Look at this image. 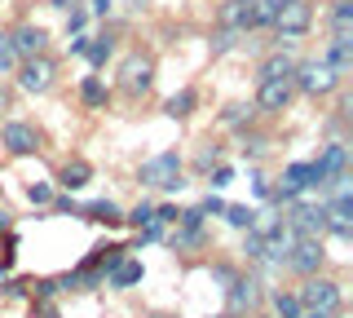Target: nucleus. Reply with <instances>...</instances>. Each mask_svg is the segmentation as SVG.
<instances>
[{"label": "nucleus", "mask_w": 353, "mask_h": 318, "mask_svg": "<svg viewBox=\"0 0 353 318\" xmlns=\"http://www.w3.org/2000/svg\"><path fill=\"white\" fill-rule=\"evenodd\" d=\"M181 172H185L181 155H176V150H159V155H150L137 168V181L150 186V190H176V186H181Z\"/></svg>", "instance_id": "1"}, {"label": "nucleus", "mask_w": 353, "mask_h": 318, "mask_svg": "<svg viewBox=\"0 0 353 318\" xmlns=\"http://www.w3.org/2000/svg\"><path fill=\"white\" fill-rule=\"evenodd\" d=\"M292 84H296L301 93H309V97H327V93H336L345 80H340V75L331 71L323 58H309V62H296V71H292Z\"/></svg>", "instance_id": "2"}, {"label": "nucleus", "mask_w": 353, "mask_h": 318, "mask_svg": "<svg viewBox=\"0 0 353 318\" xmlns=\"http://www.w3.org/2000/svg\"><path fill=\"white\" fill-rule=\"evenodd\" d=\"M296 296H301V305H309V310H327V314L345 310V292H340V283L336 279H323V274H309Z\"/></svg>", "instance_id": "3"}, {"label": "nucleus", "mask_w": 353, "mask_h": 318, "mask_svg": "<svg viewBox=\"0 0 353 318\" xmlns=\"http://www.w3.org/2000/svg\"><path fill=\"white\" fill-rule=\"evenodd\" d=\"M314 27V5L309 0H283L279 14H274V36L279 40H301Z\"/></svg>", "instance_id": "4"}, {"label": "nucleus", "mask_w": 353, "mask_h": 318, "mask_svg": "<svg viewBox=\"0 0 353 318\" xmlns=\"http://www.w3.org/2000/svg\"><path fill=\"white\" fill-rule=\"evenodd\" d=\"M53 75H58V62H53L49 53H36V58H22L18 62L22 93H49L53 89Z\"/></svg>", "instance_id": "5"}, {"label": "nucleus", "mask_w": 353, "mask_h": 318, "mask_svg": "<svg viewBox=\"0 0 353 318\" xmlns=\"http://www.w3.org/2000/svg\"><path fill=\"white\" fill-rule=\"evenodd\" d=\"M154 84V62L146 58V53H128L124 67H119V89H124L128 97H146Z\"/></svg>", "instance_id": "6"}, {"label": "nucleus", "mask_w": 353, "mask_h": 318, "mask_svg": "<svg viewBox=\"0 0 353 318\" xmlns=\"http://www.w3.org/2000/svg\"><path fill=\"white\" fill-rule=\"evenodd\" d=\"M287 208H292V212H287L283 221L292 226L301 239H323V235H327V208H323V203H296V199H292Z\"/></svg>", "instance_id": "7"}, {"label": "nucleus", "mask_w": 353, "mask_h": 318, "mask_svg": "<svg viewBox=\"0 0 353 318\" xmlns=\"http://www.w3.org/2000/svg\"><path fill=\"white\" fill-rule=\"evenodd\" d=\"M292 97H296V84L292 80H256V111L265 115H283L287 106H292Z\"/></svg>", "instance_id": "8"}, {"label": "nucleus", "mask_w": 353, "mask_h": 318, "mask_svg": "<svg viewBox=\"0 0 353 318\" xmlns=\"http://www.w3.org/2000/svg\"><path fill=\"white\" fill-rule=\"evenodd\" d=\"M0 146H5L9 155H36L40 150V128L27 124V119H9V124L0 128Z\"/></svg>", "instance_id": "9"}, {"label": "nucleus", "mask_w": 353, "mask_h": 318, "mask_svg": "<svg viewBox=\"0 0 353 318\" xmlns=\"http://www.w3.org/2000/svg\"><path fill=\"white\" fill-rule=\"evenodd\" d=\"M323 62L340 75V80H345V75L353 71V27L331 31V40H327V49H323Z\"/></svg>", "instance_id": "10"}, {"label": "nucleus", "mask_w": 353, "mask_h": 318, "mask_svg": "<svg viewBox=\"0 0 353 318\" xmlns=\"http://www.w3.org/2000/svg\"><path fill=\"white\" fill-rule=\"evenodd\" d=\"M323 257H327V252H323V239H296V244H292V257H287V270H296V274H305V279H309V274L323 270Z\"/></svg>", "instance_id": "11"}, {"label": "nucleus", "mask_w": 353, "mask_h": 318, "mask_svg": "<svg viewBox=\"0 0 353 318\" xmlns=\"http://www.w3.org/2000/svg\"><path fill=\"white\" fill-rule=\"evenodd\" d=\"M9 45H14L18 62H22V58H36V53H44V45H49V31L36 27V23H22V27L9 31Z\"/></svg>", "instance_id": "12"}, {"label": "nucleus", "mask_w": 353, "mask_h": 318, "mask_svg": "<svg viewBox=\"0 0 353 318\" xmlns=\"http://www.w3.org/2000/svg\"><path fill=\"white\" fill-rule=\"evenodd\" d=\"M323 208H327V230L336 239H349L353 235V199L349 195H331Z\"/></svg>", "instance_id": "13"}, {"label": "nucleus", "mask_w": 353, "mask_h": 318, "mask_svg": "<svg viewBox=\"0 0 353 318\" xmlns=\"http://www.w3.org/2000/svg\"><path fill=\"white\" fill-rule=\"evenodd\" d=\"M230 318H239V314H248V310H256V301H261V283L256 279H230Z\"/></svg>", "instance_id": "14"}, {"label": "nucleus", "mask_w": 353, "mask_h": 318, "mask_svg": "<svg viewBox=\"0 0 353 318\" xmlns=\"http://www.w3.org/2000/svg\"><path fill=\"white\" fill-rule=\"evenodd\" d=\"M216 23H221V27H230V31H243V36H248V31H252V5H248V0H221Z\"/></svg>", "instance_id": "15"}, {"label": "nucleus", "mask_w": 353, "mask_h": 318, "mask_svg": "<svg viewBox=\"0 0 353 318\" xmlns=\"http://www.w3.org/2000/svg\"><path fill=\"white\" fill-rule=\"evenodd\" d=\"M314 168L323 172V177H336V172H345V168H349V146H345L340 137H336V141H327V146L318 150Z\"/></svg>", "instance_id": "16"}, {"label": "nucleus", "mask_w": 353, "mask_h": 318, "mask_svg": "<svg viewBox=\"0 0 353 318\" xmlns=\"http://www.w3.org/2000/svg\"><path fill=\"white\" fill-rule=\"evenodd\" d=\"M110 53H115V31H110V27L84 40V58H88V67H93V71H102V67H106Z\"/></svg>", "instance_id": "17"}, {"label": "nucleus", "mask_w": 353, "mask_h": 318, "mask_svg": "<svg viewBox=\"0 0 353 318\" xmlns=\"http://www.w3.org/2000/svg\"><path fill=\"white\" fill-rule=\"evenodd\" d=\"M292 71H296V58H292V53H283V49H274V53H265V58H261L256 80H292Z\"/></svg>", "instance_id": "18"}, {"label": "nucleus", "mask_w": 353, "mask_h": 318, "mask_svg": "<svg viewBox=\"0 0 353 318\" xmlns=\"http://www.w3.org/2000/svg\"><path fill=\"white\" fill-rule=\"evenodd\" d=\"M80 102L88 106V111H106L110 106V89H106L102 75H84L80 80Z\"/></svg>", "instance_id": "19"}, {"label": "nucleus", "mask_w": 353, "mask_h": 318, "mask_svg": "<svg viewBox=\"0 0 353 318\" xmlns=\"http://www.w3.org/2000/svg\"><path fill=\"white\" fill-rule=\"evenodd\" d=\"M106 283H110V288H132V283H141V261L119 257L115 266L106 270Z\"/></svg>", "instance_id": "20"}, {"label": "nucleus", "mask_w": 353, "mask_h": 318, "mask_svg": "<svg viewBox=\"0 0 353 318\" xmlns=\"http://www.w3.org/2000/svg\"><path fill=\"white\" fill-rule=\"evenodd\" d=\"M93 181V168H88L84 159H66L62 168H58V186L62 190H80V186Z\"/></svg>", "instance_id": "21"}, {"label": "nucleus", "mask_w": 353, "mask_h": 318, "mask_svg": "<svg viewBox=\"0 0 353 318\" xmlns=\"http://www.w3.org/2000/svg\"><path fill=\"white\" fill-rule=\"evenodd\" d=\"M80 212L88 221H102V226H124V212H119V203H110V199H93V203H84Z\"/></svg>", "instance_id": "22"}, {"label": "nucleus", "mask_w": 353, "mask_h": 318, "mask_svg": "<svg viewBox=\"0 0 353 318\" xmlns=\"http://www.w3.org/2000/svg\"><path fill=\"white\" fill-rule=\"evenodd\" d=\"M287 221H283V208H261V212H252V235H256V239H270L274 235V230H283Z\"/></svg>", "instance_id": "23"}, {"label": "nucleus", "mask_w": 353, "mask_h": 318, "mask_svg": "<svg viewBox=\"0 0 353 318\" xmlns=\"http://www.w3.org/2000/svg\"><path fill=\"white\" fill-rule=\"evenodd\" d=\"M194 106H199V93L194 89H176L168 97V106H163V115H168V119H190Z\"/></svg>", "instance_id": "24"}, {"label": "nucleus", "mask_w": 353, "mask_h": 318, "mask_svg": "<svg viewBox=\"0 0 353 318\" xmlns=\"http://www.w3.org/2000/svg\"><path fill=\"white\" fill-rule=\"evenodd\" d=\"M172 248L181 252V248H199L203 244V226H185V221H172Z\"/></svg>", "instance_id": "25"}, {"label": "nucleus", "mask_w": 353, "mask_h": 318, "mask_svg": "<svg viewBox=\"0 0 353 318\" xmlns=\"http://www.w3.org/2000/svg\"><path fill=\"white\" fill-rule=\"evenodd\" d=\"M327 23H331V31H345V27H353V0H331Z\"/></svg>", "instance_id": "26"}, {"label": "nucleus", "mask_w": 353, "mask_h": 318, "mask_svg": "<svg viewBox=\"0 0 353 318\" xmlns=\"http://www.w3.org/2000/svg\"><path fill=\"white\" fill-rule=\"evenodd\" d=\"M252 115H256V106H252V102H230L225 111H221V119H225L230 128H239V124H252Z\"/></svg>", "instance_id": "27"}, {"label": "nucleus", "mask_w": 353, "mask_h": 318, "mask_svg": "<svg viewBox=\"0 0 353 318\" xmlns=\"http://www.w3.org/2000/svg\"><path fill=\"white\" fill-rule=\"evenodd\" d=\"M252 212H256V208H248V203H225V208H221V217H225L234 230H248L252 226Z\"/></svg>", "instance_id": "28"}, {"label": "nucleus", "mask_w": 353, "mask_h": 318, "mask_svg": "<svg viewBox=\"0 0 353 318\" xmlns=\"http://www.w3.org/2000/svg\"><path fill=\"white\" fill-rule=\"evenodd\" d=\"M274 310H279V318H296L301 314V296L296 292H274Z\"/></svg>", "instance_id": "29"}, {"label": "nucleus", "mask_w": 353, "mask_h": 318, "mask_svg": "<svg viewBox=\"0 0 353 318\" xmlns=\"http://www.w3.org/2000/svg\"><path fill=\"white\" fill-rule=\"evenodd\" d=\"M88 23V9L84 5H75V9H66V36H80Z\"/></svg>", "instance_id": "30"}, {"label": "nucleus", "mask_w": 353, "mask_h": 318, "mask_svg": "<svg viewBox=\"0 0 353 318\" xmlns=\"http://www.w3.org/2000/svg\"><path fill=\"white\" fill-rule=\"evenodd\" d=\"M243 36V31H230V27H221L216 31V36H212V53H230V49H234V40Z\"/></svg>", "instance_id": "31"}, {"label": "nucleus", "mask_w": 353, "mask_h": 318, "mask_svg": "<svg viewBox=\"0 0 353 318\" xmlns=\"http://www.w3.org/2000/svg\"><path fill=\"white\" fill-rule=\"evenodd\" d=\"M9 67H18V53L9 45V31H0V71H9Z\"/></svg>", "instance_id": "32"}, {"label": "nucleus", "mask_w": 353, "mask_h": 318, "mask_svg": "<svg viewBox=\"0 0 353 318\" xmlns=\"http://www.w3.org/2000/svg\"><path fill=\"white\" fill-rule=\"evenodd\" d=\"M27 199H31V203H53V190H49L44 181H31V186H27Z\"/></svg>", "instance_id": "33"}, {"label": "nucleus", "mask_w": 353, "mask_h": 318, "mask_svg": "<svg viewBox=\"0 0 353 318\" xmlns=\"http://www.w3.org/2000/svg\"><path fill=\"white\" fill-rule=\"evenodd\" d=\"M150 217H154V203H137V208H132V212L124 217V221H132V226H146Z\"/></svg>", "instance_id": "34"}, {"label": "nucleus", "mask_w": 353, "mask_h": 318, "mask_svg": "<svg viewBox=\"0 0 353 318\" xmlns=\"http://www.w3.org/2000/svg\"><path fill=\"white\" fill-rule=\"evenodd\" d=\"M110 9H115V0H88V14H97V18H106Z\"/></svg>", "instance_id": "35"}, {"label": "nucleus", "mask_w": 353, "mask_h": 318, "mask_svg": "<svg viewBox=\"0 0 353 318\" xmlns=\"http://www.w3.org/2000/svg\"><path fill=\"white\" fill-rule=\"evenodd\" d=\"M243 252H248V257H261V239L252 235V230H248V239H243Z\"/></svg>", "instance_id": "36"}, {"label": "nucleus", "mask_w": 353, "mask_h": 318, "mask_svg": "<svg viewBox=\"0 0 353 318\" xmlns=\"http://www.w3.org/2000/svg\"><path fill=\"white\" fill-rule=\"evenodd\" d=\"M53 208H58V212H80V208H75V199H71V195H62V199H53Z\"/></svg>", "instance_id": "37"}, {"label": "nucleus", "mask_w": 353, "mask_h": 318, "mask_svg": "<svg viewBox=\"0 0 353 318\" xmlns=\"http://www.w3.org/2000/svg\"><path fill=\"white\" fill-rule=\"evenodd\" d=\"M199 208H203V212H212V217H221V208H225V203H221V199H216V195H208V199H203V203H199Z\"/></svg>", "instance_id": "38"}, {"label": "nucleus", "mask_w": 353, "mask_h": 318, "mask_svg": "<svg viewBox=\"0 0 353 318\" xmlns=\"http://www.w3.org/2000/svg\"><path fill=\"white\" fill-rule=\"evenodd\" d=\"M296 318H340V314H327V310H309V305H301V314Z\"/></svg>", "instance_id": "39"}, {"label": "nucleus", "mask_w": 353, "mask_h": 318, "mask_svg": "<svg viewBox=\"0 0 353 318\" xmlns=\"http://www.w3.org/2000/svg\"><path fill=\"white\" fill-rule=\"evenodd\" d=\"M49 5H53V9H62V14H66V9H75L80 0H49Z\"/></svg>", "instance_id": "40"}, {"label": "nucleus", "mask_w": 353, "mask_h": 318, "mask_svg": "<svg viewBox=\"0 0 353 318\" xmlns=\"http://www.w3.org/2000/svg\"><path fill=\"white\" fill-rule=\"evenodd\" d=\"M5 230H9V212H0V235H5Z\"/></svg>", "instance_id": "41"}, {"label": "nucleus", "mask_w": 353, "mask_h": 318, "mask_svg": "<svg viewBox=\"0 0 353 318\" xmlns=\"http://www.w3.org/2000/svg\"><path fill=\"white\" fill-rule=\"evenodd\" d=\"M154 318H172V314H154Z\"/></svg>", "instance_id": "42"}, {"label": "nucleus", "mask_w": 353, "mask_h": 318, "mask_svg": "<svg viewBox=\"0 0 353 318\" xmlns=\"http://www.w3.org/2000/svg\"><path fill=\"white\" fill-rule=\"evenodd\" d=\"M256 318H274V314H256Z\"/></svg>", "instance_id": "43"}, {"label": "nucleus", "mask_w": 353, "mask_h": 318, "mask_svg": "<svg viewBox=\"0 0 353 318\" xmlns=\"http://www.w3.org/2000/svg\"><path fill=\"white\" fill-rule=\"evenodd\" d=\"M212 318H230V314H212Z\"/></svg>", "instance_id": "44"}]
</instances>
